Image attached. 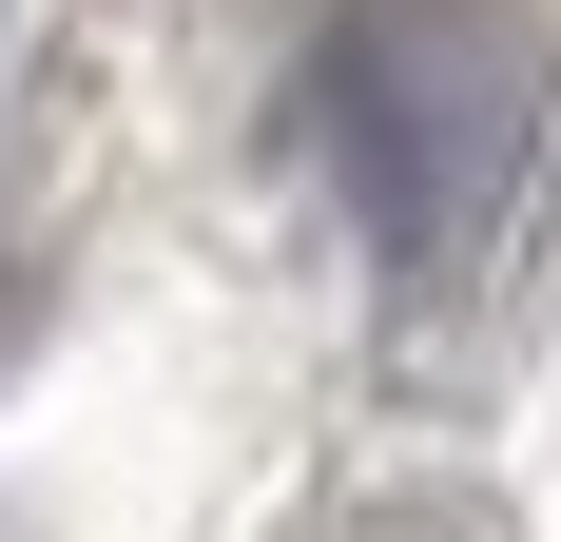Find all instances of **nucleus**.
Masks as SVG:
<instances>
[{"label":"nucleus","mask_w":561,"mask_h":542,"mask_svg":"<svg viewBox=\"0 0 561 542\" xmlns=\"http://www.w3.org/2000/svg\"><path fill=\"white\" fill-rule=\"evenodd\" d=\"M310 136H330L388 271H465L542 156V58L484 0H348L330 58H310Z\"/></svg>","instance_id":"nucleus-1"}]
</instances>
